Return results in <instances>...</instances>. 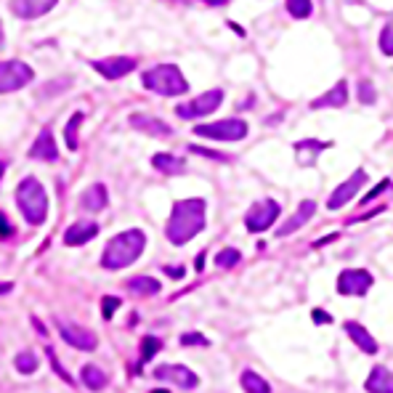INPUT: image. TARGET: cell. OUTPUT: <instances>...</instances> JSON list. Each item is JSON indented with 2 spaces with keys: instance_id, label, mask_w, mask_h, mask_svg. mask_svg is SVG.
I'll use <instances>...</instances> for the list:
<instances>
[{
  "instance_id": "cell-1",
  "label": "cell",
  "mask_w": 393,
  "mask_h": 393,
  "mask_svg": "<svg viewBox=\"0 0 393 393\" xmlns=\"http://www.w3.org/2000/svg\"><path fill=\"white\" fill-rule=\"evenodd\" d=\"M205 199H178L173 205V213L165 226V234L173 245H186L192 242L202 229H205Z\"/></svg>"
},
{
  "instance_id": "cell-2",
  "label": "cell",
  "mask_w": 393,
  "mask_h": 393,
  "mask_svg": "<svg viewBox=\"0 0 393 393\" xmlns=\"http://www.w3.org/2000/svg\"><path fill=\"white\" fill-rule=\"evenodd\" d=\"M146 248V234L141 229H128L122 234H115L104 248L101 255V266L109 271H120V269H128L131 263H136L141 258V252Z\"/></svg>"
},
{
  "instance_id": "cell-3",
  "label": "cell",
  "mask_w": 393,
  "mask_h": 393,
  "mask_svg": "<svg viewBox=\"0 0 393 393\" xmlns=\"http://www.w3.org/2000/svg\"><path fill=\"white\" fill-rule=\"evenodd\" d=\"M16 205L29 226H43L48 218V194H45L43 184L32 176H27L24 181L16 186Z\"/></svg>"
},
{
  "instance_id": "cell-4",
  "label": "cell",
  "mask_w": 393,
  "mask_h": 393,
  "mask_svg": "<svg viewBox=\"0 0 393 393\" xmlns=\"http://www.w3.org/2000/svg\"><path fill=\"white\" fill-rule=\"evenodd\" d=\"M141 83H144L146 91L159 93V96H181V93L189 91L184 72L176 64H157L152 69H146Z\"/></svg>"
},
{
  "instance_id": "cell-5",
  "label": "cell",
  "mask_w": 393,
  "mask_h": 393,
  "mask_svg": "<svg viewBox=\"0 0 393 393\" xmlns=\"http://www.w3.org/2000/svg\"><path fill=\"white\" fill-rule=\"evenodd\" d=\"M35 80V69L19 59L11 62H0V96L3 93H16L27 88Z\"/></svg>"
},
{
  "instance_id": "cell-6",
  "label": "cell",
  "mask_w": 393,
  "mask_h": 393,
  "mask_svg": "<svg viewBox=\"0 0 393 393\" xmlns=\"http://www.w3.org/2000/svg\"><path fill=\"white\" fill-rule=\"evenodd\" d=\"M196 136L205 138H215V141H242L248 136V122L245 120H218V122H208V125H196Z\"/></svg>"
},
{
  "instance_id": "cell-7",
  "label": "cell",
  "mask_w": 393,
  "mask_h": 393,
  "mask_svg": "<svg viewBox=\"0 0 393 393\" xmlns=\"http://www.w3.org/2000/svg\"><path fill=\"white\" fill-rule=\"evenodd\" d=\"M279 213H282L279 202H274V199H261V202H255V205L248 210L245 226H248V231H252V234H261V231L274 226V221L279 218Z\"/></svg>"
},
{
  "instance_id": "cell-8",
  "label": "cell",
  "mask_w": 393,
  "mask_h": 393,
  "mask_svg": "<svg viewBox=\"0 0 393 393\" xmlns=\"http://www.w3.org/2000/svg\"><path fill=\"white\" fill-rule=\"evenodd\" d=\"M223 101V91H208L202 93V96H196L192 101H186V104H178L176 106V115L184 120H194V117H205V115H213Z\"/></svg>"
},
{
  "instance_id": "cell-9",
  "label": "cell",
  "mask_w": 393,
  "mask_h": 393,
  "mask_svg": "<svg viewBox=\"0 0 393 393\" xmlns=\"http://www.w3.org/2000/svg\"><path fill=\"white\" fill-rule=\"evenodd\" d=\"M56 329L62 335V341L78 351H93L96 348V335L91 329L80 327V324H72V322H64V319H56Z\"/></svg>"
},
{
  "instance_id": "cell-10",
  "label": "cell",
  "mask_w": 393,
  "mask_h": 393,
  "mask_svg": "<svg viewBox=\"0 0 393 393\" xmlns=\"http://www.w3.org/2000/svg\"><path fill=\"white\" fill-rule=\"evenodd\" d=\"M155 378L171 383V385L181 388V391H192V388L199 385V378L189 367H184V364H159L155 369Z\"/></svg>"
},
{
  "instance_id": "cell-11",
  "label": "cell",
  "mask_w": 393,
  "mask_h": 393,
  "mask_svg": "<svg viewBox=\"0 0 393 393\" xmlns=\"http://www.w3.org/2000/svg\"><path fill=\"white\" fill-rule=\"evenodd\" d=\"M136 59L133 56H109V59H99V62H91V66L101 75L104 80H120L125 75H131L136 69Z\"/></svg>"
},
{
  "instance_id": "cell-12",
  "label": "cell",
  "mask_w": 393,
  "mask_h": 393,
  "mask_svg": "<svg viewBox=\"0 0 393 393\" xmlns=\"http://www.w3.org/2000/svg\"><path fill=\"white\" fill-rule=\"evenodd\" d=\"M364 184H367V171H354L348 181H343V184L338 186L332 194H329L327 208L329 210H338V208H343V205H348V202H351V199L359 194V189H362Z\"/></svg>"
},
{
  "instance_id": "cell-13",
  "label": "cell",
  "mask_w": 393,
  "mask_h": 393,
  "mask_svg": "<svg viewBox=\"0 0 393 393\" xmlns=\"http://www.w3.org/2000/svg\"><path fill=\"white\" fill-rule=\"evenodd\" d=\"M372 287V274L364 269H345L338 276V292L341 295H367Z\"/></svg>"
},
{
  "instance_id": "cell-14",
  "label": "cell",
  "mask_w": 393,
  "mask_h": 393,
  "mask_svg": "<svg viewBox=\"0 0 393 393\" xmlns=\"http://www.w3.org/2000/svg\"><path fill=\"white\" fill-rule=\"evenodd\" d=\"M314 213H316V202H314V199H303L301 208L295 210V213L290 215L287 221L282 223V229H276V236H290V234H295L298 229H303L306 223L314 218Z\"/></svg>"
},
{
  "instance_id": "cell-15",
  "label": "cell",
  "mask_w": 393,
  "mask_h": 393,
  "mask_svg": "<svg viewBox=\"0 0 393 393\" xmlns=\"http://www.w3.org/2000/svg\"><path fill=\"white\" fill-rule=\"evenodd\" d=\"M101 226L96 221H75L64 231V245L69 248H80V245H88L93 236H99Z\"/></svg>"
},
{
  "instance_id": "cell-16",
  "label": "cell",
  "mask_w": 393,
  "mask_h": 393,
  "mask_svg": "<svg viewBox=\"0 0 393 393\" xmlns=\"http://www.w3.org/2000/svg\"><path fill=\"white\" fill-rule=\"evenodd\" d=\"M59 0H11V11L19 19H40L48 11H53Z\"/></svg>"
},
{
  "instance_id": "cell-17",
  "label": "cell",
  "mask_w": 393,
  "mask_h": 393,
  "mask_svg": "<svg viewBox=\"0 0 393 393\" xmlns=\"http://www.w3.org/2000/svg\"><path fill=\"white\" fill-rule=\"evenodd\" d=\"M29 157L43 159V162H56L59 159V149H56V138L48 128H43L35 138V144L29 146Z\"/></svg>"
},
{
  "instance_id": "cell-18",
  "label": "cell",
  "mask_w": 393,
  "mask_h": 393,
  "mask_svg": "<svg viewBox=\"0 0 393 393\" xmlns=\"http://www.w3.org/2000/svg\"><path fill=\"white\" fill-rule=\"evenodd\" d=\"M131 125L136 131L149 133L155 138H168L173 133V128L168 122H162L159 117H152V115H131Z\"/></svg>"
},
{
  "instance_id": "cell-19",
  "label": "cell",
  "mask_w": 393,
  "mask_h": 393,
  "mask_svg": "<svg viewBox=\"0 0 393 393\" xmlns=\"http://www.w3.org/2000/svg\"><path fill=\"white\" fill-rule=\"evenodd\" d=\"M106 202H109V194H106L104 184L88 186V189L83 192V196H80V208L88 210V213H99V210H104Z\"/></svg>"
},
{
  "instance_id": "cell-20",
  "label": "cell",
  "mask_w": 393,
  "mask_h": 393,
  "mask_svg": "<svg viewBox=\"0 0 393 393\" xmlns=\"http://www.w3.org/2000/svg\"><path fill=\"white\" fill-rule=\"evenodd\" d=\"M348 101V85L345 80H338V85H332L324 96H319L311 101V109H327V106H343Z\"/></svg>"
},
{
  "instance_id": "cell-21",
  "label": "cell",
  "mask_w": 393,
  "mask_h": 393,
  "mask_svg": "<svg viewBox=\"0 0 393 393\" xmlns=\"http://www.w3.org/2000/svg\"><path fill=\"white\" fill-rule=\"evenodd\" d=\"M345 332L351 335V341L364 351V354H378V341L369 335L367 329L362 327V324H356V322H345Z\"/></svg>"
},
{
  "instance_id": "cell-22",
  "label": "cell",
  "mask_w": 393,
  "mask_h": 393,
  "mask_svg": "<svg viewBox=\"0 0 393 393\" xmlns=\"http://www.w3.org/2000/svg\"><path fill=\"white\" fill-rule=\"evenodd\" d=\"M152 165H155L159 173H165V176H178V173L186 171V162L181 157H176V155H155V157H152Z\"/></svg>"
},
{
  "instance_id": "cell-23",
  "label": "cell",
  "mask_w": 393,
  "mask_h": 393,
  "mask_svg": "<svg viewBox=\"0 0 393 393\" xmlns=\"http://www.w3.org/2000/svg\"><path fill=\"white\" fill-rule=\"evenodd\" d=\"M367 391L372 393H391L393 391V378H391V372L385 367H375L372 372H369V378H367Z\"/></svg>"
},
{
  "instance_id": "cell-24",
  "label": "cell",
  "mask_w": 393,
  "mask_h": 393,
  "mask_svg": "<svg viewBox=\"0 0 393 393\" xmlns=\"http://www.w3.org/2000/svg\"><path fill=\"white\" fill-rule=\"evenodd\" d=\"M80 378H83V385L91 388V391H101V388H106V375L96 367V364H85L83 372H80Z\"/></svg>"
},
{
  "instance_id": "cell-25",
  "label": "cell",
  "mask_w": 393,
  "mask_h": 393,
  "mask_svg": "<svg viewBox=\"0 0 393 393\" xmlns=\"http://www.w3.org/2000/svg\"><path fill=\"white\" fill-rule=\"evenodd\" d=\"M128 290L136 295H157L159 282L155 276H133V279H128Z\"/></svg>"
},
{
  "instance_id": "cell-26",
  "label": "cell",
  "mask_w": 393,
  "mask_h": 393,
  "mask_svg": "<svg viewBox=\"0 0 393 393\" xmlns=\"http://www.w3.org/2000/svg\"><path fill=\"white\" fill-rule=\"evenodd\" d=\"M329 141H298L295 144V152H298V157H301L303 165H311V155H319L322 149H329Z\"/></svg>"
},
{
  "instance_id": "cell-27",
  "label": "cell",
  "mask_w": 393,
  "mask_h": 393,
  "mask_svg": "<svg viewBox=\"0 0 393 393\" xmlns=\"http://www.w3.org/2000/svg\"><path fill=\"white\" fill-rule=\"evenodd\" d=\"M242 388L250 393H269L271 391V385L263 380L258 372H252V369H245L242 372Z\"/></svg>"
},
{
  "instance_id": "cell-28",
  "label": "cell",
  "mask_w": 393,
  "mask_h": 393,
  "mask_svg": "<svg viewBox=\"0 0 393 393\" xmlns=\"http://www.w3.org/2000/svg\"><path fill=\"white\" fill-rule=\"evenodd\" d=\"M83 120H85V115L83 112H75L72 117H69V122H66V131H64V138H66V146L75 152L80 146L78 141V131H80V125H83Z\"/></svg>"
},
{
  "instance_id": "cell-29",
  "label": "cell",
  "mask_w": 393,
  "mask_h": 393,
  "mask_svg": "<svg viewBox=\"0 0 393 393\" xmlns=\"http://www.w3.org/2000/svg\"><path fill=\"white\" fill-rule=\"evenodd\" d=\"M38 356L35 354H29V351H22V354L16 356V359H13V367L19 369V372H22V375H32V372H35V369H38Z\"/></svg>"
},
{
  "instance_id": "cell-30",
  "label": "cell",
  "mask_w": 393,
  "mask_h": 393,
  "mask_svg": "<svg viewBox=\"0 0 393 393\" xmlns=\"http://www.w3.org/2000/svg\"><path fill=\"white\" fill-rule=\"evenodd\" d=\"M239 261H242V255H239V250H234V248H226L215 255V266H218V269H234Z\"/></svg>"
},
{
  "instance_id": "cell-31",
  "label": "cell",
  "mask_w": 393,
  "mask_h": 393,
  "mask_svg": "<svg viewBox=\"0 0 393 393\" xmlns=\"http://www.w3.org/2000/svg\"><path fill=\"white\" fill-rule=\"evenodd\" d=\"M311 0H287V11L290 16H295V19H308L311 16Z\"/></svg>"
},
{
  "instance_id": "cell-32",
  "label": "cell",
  "mask_w": 393,
  "mask_h": 393,
  "mask_svg": "<svg viewBox=\"0 0 393 393\" xmlns=\"http://www.w3.org/2000/svg\"><path fill=\"white\" fill-rule=\"evenodd\" d=\"M159 348H162V341L155 338V335H146L144 341H141V364H146L152 356L157 354Z\"/></svg>"
},
{
  "instance_id": "cell-33",
  "label": "cell",
  "mask_w": 393,
  "mask_h": 393,
  "mask_svg": "<svg viewBox=\"0 0 393 393\" xmlns=\"http://www.w3.org/2000/svg\"><path fill=\"white\" fill-rule=\"evenodd\" d=\"M380 51L385 53V56H393V22H388V24L383 27V32H380Z\"/></svg>"
},
{
  "instance_id": "cell-34",
  "label": "cell",
  "mask_w": 393,
  "mask_h": 393,
  "mask_svg": "<svg viewBox=\"0 0 393 393\" xmlns=\"http://www.w3.org/2000/svg\"><path fill=\"white\" fill-rule=\"evenodd\" d=\"M359 101H364V104H375V88H372V83H369V80H362V83H359Z\"/></svg>"
},
{
  "instance_id": "cell-35",
  "label": "cell",
  "mask_w": 393,
  "mask_h": 393,
  "mask_svg": "<svg viewBox=\"0 0 393 393\" xmlns=\"http://www.w3.org/2000/svg\"><path fill=\"white\" fill-rule=\"evenodd\" d=\"M120 298H112V295H106L104 301H101V314H104V319H112L115 316V311L120 308Z\"/></svg>"
},
{
  "instance_id": "cell-36",
  "label": "cell",
  "mask_w": 393,
  "mask_h": 393,
  "mask_svg": "<svg viewBox=\"0 0 393 393\" xmlns=\"http://www.w3.org/2000/svg\"><path fill=\"white\" fill-rule=\"evenodd\" d=\"M181 345H208V338H202L199 332H186L181 335Z\"/></svg>"
},
{
  "instance_id": "cell-37",
  "label": "cell",
  "mask_w": 393,
  "mask_h": 393,
  "mask_svg": "<svg viewBox=\"0 0 393 393\" xmlns=\"http://www.w3.org/2000/svg\"><path fill=\"white\" fill-rule=\"evenodd\" d=\"M0 236H3V239L13 236V223L6 218V213H0Z\"/></svg>"
},
{
  "instance_id": "cell-38",
  "label": "cell",
  "mask_w": 393,
  "mask_h": 393,
  "mask_svg": "<svg viewBox=\"0 0 393 393\" xmlns=\"http://www.w3.org/2000/svg\"><path fill=\"white\" fill-rule=\"evenodd\" d=\"M48 356H51V367L56 369V372H59L62 378H64V383H69V385H72V378H69V375L64 372V367L59 364V359H56V354H53V348H48Z\"/></svg>"
},
{
  "instance_id": "cell-39",
  "label": "cell",
  "mask_w": 393,
  "mask_h": 393,
  "mask_svg": "<svg viewBox=\"0 0 393 393\" xmlns=\"http://www.w3.org/2000/svg\"><path fill=\"white\" fill-rule=\"evenodd\" d=\"M192 152L196 155H202V157H210V159H218V162H226V155H218V152H210V149H199V146H192Z\"/></svg>"
},
{
  "instance_id": "cell-40",
  "label": "cell",
  "mask_w": 393,
  "mask_h": 393,
  "mask_svg": "<svg viewBox=\"0 0 393 393\" xmlns=\"http://www.w3.org/2000/svg\"><path fill=\"white\" fill-rule=\"evenodd\" d=\"M388 186H391V181H388V178H385V181H380V186H378V189H372V192H369V194L364 196V202H372V199H375V196H380L383 192H385V189H388Z\"/></svg>"
},
{
  "instance_id": "cell-41",
  "label": "cell",
  "mask_w": 393,
  "mask_h": 393,
  "mask_svg": "<svg viewBox=\"0 0 393 393\" xmlns=\"http://www.w3.org/2000/svg\"><path fill=\"white\" fill-rule=\"evenodd\" d=\"M314 322H316V324H329V322H332V316H329L327 311H322V308H316V311H314Z\"/></svg>"
},
{
  "instance_id": "cell-42",
  "label": "cell",
  "mask_w": 393,
  "mask_h": 393,
  "mask_svg": "<svg viewBox=\"0 0 393 393\" xmlns=\"http://www.w3.org/2000/svg\"><path fill=\"white\" fill-rule=\"evenodd\" d=\"M64 88H69V80H64V83H62V85H45V88H43V96H45V93L64 91Z\"/></svg>"
},
{
  "instance_id": "cell-43",
  "label": "cell",
  "mask_w": 393,
  "mask_h": 393,
  "mask_svg": "<svg viewBox=\"0 0 393 393\" xmlns=\"http://www.w3.org/2000/svg\"><path fill=\"white\" fill-rule=\"evenodd\" d=\"M165 271H168L173 279H181V276H184V266H168Z\"/></svg>"
},
{
  "instance_id": "cell-44",
  "label": "cell",
  "mask_w": 393,
  "mask_h": 393,
  "mask_svg": "<svg viewBox=\"0 0 393 393\" xmlns=\"http://www.w3.org/2000/svg\"><path fill=\"white\" fill-rule=\"evenodd\" d=\"M13 290V285L11 282H6V285H0V295H6V292H11Z\"/></svg>"
},
{
  "instance_id": "cell-45",
  "label": "cell",
  "mask_w": 393,
  "mask_h": 393,
  "mask_svg": "<svg viewBox=\"0 0 393 393\" xmlns=\"http://www.w3.org/2000/svg\"><path fill=\"white\" fill-rule=\"evenodd\" d=\"M202 3H208V6H226L229 0H202Z\"/></svg>"
},
{
  "instance_id": "cell-46",
  "label": "cell",
  "mask_w": 393,
  "mask_h": 393,
  "mask_svg": "<svg viewBox=\"0 0 393 393\" xmlns=\"http://www.w3.org/2000/svg\"><path fill=\"white\" fill-rule=\"evenodd\" d=\"M3 45H6V32H3V22H0V51H3Z\"/></svg>"
},
{
  "instance_id": "cell-47",
  "label": "cell",
  "mask_w": 393,
  "mask_h": 393,
  "mask_svg": "<svg viewBox=\"0 0 393 393\" xmlns=\"http://www.w3.org/2000/svg\"><path fill=\"white\" fill-rule=\"evenodd\" d=\"M3 173H6V162L0 159V178H3Z\"/></svg>"
}]
</instances>
